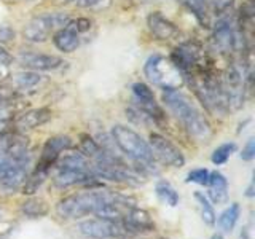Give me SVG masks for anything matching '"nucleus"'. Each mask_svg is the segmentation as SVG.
<instances>
[{
	"label": "nucleus",
	"mask_w": 255,
	"mask_h": 239,
	"mask_svg": "<svg viewBox=\"0 0 255 239\" xmlns=\"http://www.w3.org/2000/svg\"><path fill=\"white\" fill-rule=\"evenodd\" d=\"M163 102L172 112L174 117L185 126L190 137H193L198 142H209L212 137V127L185 94H182L177 90H164Z\"/></svg>",
	"instance_id": "f257e3e1"
},
{
	"label": "nucleus",
	"mask_w": 255,
	"mask_h": 239,
	"mask_svg": "<svg viewBox=\"0 0 255 239\" xmlns=\"http://www.w3.org/2000/svg\"><path fill=\"white\" fill-rule=\"evenodd\" d=\"M112 137H114L120 151L135 164L134 169L147 174H158L156 158L151 151L147 140L142 139V135L134 129L123 124H117L112 129Z\"/></svg>",
	"instance_id": "f03ea898"
},
{
	"label": "nucleus",
	"mask_w": 255,
	"mask_h": 239,
	"mask_svg": "<svg viewBox=\"0 0 255 239\" xmlns=\"http://www.w3.org/2000/svg\"><path fill=\"white\" fill-rule=\"evenodd\" d=\"M106 199V190H90L62 198L56 204V214L61 219H80L88 214H93L94 209Z\"/></svg>",
	"instance_id": "7ed1b4c3"
},
{
	"label": "nucleus",
	"mask_w": 255,
	"mask_h": 239,
	"mask_svg": "<svg viewBox=\"0 0 255 239\" xmlns=\"http://www.w3.org/2000/svg\"><path fill=\"white\" fill-rule=\"evenodd\" d=\"M143 72H145V77L151 83L163 88V90H177L183 83V77L179 69L171 61H167L159 54L150 56L145 62Z\"/></svg>",
	"instance_id": "20e7f679"
},
{
	"label": "nucleus",
	"mask_w": 255,
	"mask_h": 239,
	"mask_svg": "<svg viewBox=\"0 0 255 239\" xmlns=\"http://www.w3.org/2000/svg\"><path fill=\"white\" fill-rule=\"evenodd\" d=\"M70 21V16L67 13H45L32 18L27 26L24 27V38L30 43H42L48 38V35L53 30H59L66 27V24Z\"/></svg>",
	"instance_id": "39448f33"
},
{
	"label": "nucleus",
	"mask_w": 255,
	"mask_h": 239,
	"mask_svg": "<svg viewBox=\"0 0 255 239\" xmlns=\"http://www.w3.org/2000/svg\"><path fill=\"white\" fill-rule=\"evenodd\" d=\"M32 161L30 151L21 156H3L0 159V188L18 190L27 177V169Z\"/></svg>",
	"instance_id": "423d86ee"
},
{
	"label": "nucleus",
	"mask_w": 255,
	"mask_h": 239,
	"mask_svg": "<svg viewBox=\"0 0 255 239\" xmlns=\"http://www.w3.org/2000/svg\"><path fill=\"white\" fill-rule=\"evenodd\" d=\"M78 231L90 239H126L132 236L123 222L93 219L78 223Z\"/></svg>",
	"instance_id": "0eeeda50"
},
{
	"label": "nucleus",
	"mask_w": 255,
	"mask_h": 239,
	"mask_svg": "<svg viewBox=\"0 0 255 239\" xmlns=\"http://www.w3.org/2000/svg\"><path fill=\"white\" fill-rule=\"evenodd\" d=\"M203 59H204V51L198 42L182 43L180 46L175 48L171 56V62L179 69L182 77H185L190 72L204 66Z\"/></svg>",
	"instance_id": "6e6552de"
},
{
	"label": "nucleus",
	"mask_w": 255,
	"mask_h": 239,
	"mask_svg": "<svg viewBox=\"0 0 255 239\" xmlns=\"http://www.w3.org/2000/svg\"><path fill=\"white\" fill-rule=\"evenodd\" d=\"M148 145L151 151H153L155 158H158L163 164L172 166V167H182L185 164V156H183V153L171 140H167L164 135L158 132H151Z\"/></svg>",
	"instance_id": "1a4fd4ad"
},
{
	"label": "nucleus",
	"mask_w": 255,
	"mask_h": 239,
	"mask_svg": "<svg viewBox=\"0 0 255 239\" xmlns=\"http://www.w3.org/2000/svg\"><path fill=\"white\" fill-rule=\"evenodd\" d=\"M70 148H72V139L69 135H54V137H50L43 145L42 155H40L38 159V166L51 169L62 151H67Z\"/></svg>",
	"instance_id": "9d476101"
},
{
	"label": "nucleus",
	"mask_w": 255,
	"mask_h": 239,
	"mask_svg": "<svg viewBox=\"0 0 255 239\" xmlns=\"http://www.w3.org/2000/svg\"><path fill=\"white\" fill-rule=\"evenodd\" d=\"M18 62L24 69L29 70H54L59 69L62 64H66L61 58L53 54H43V53H21L18 56Z\"/></svg>",
	"instance_id": "9b49d317"
},
{
	"label": "nucleus",
	"mask_w": 255,
	"mask_h": 239,
	"mask_svg": "<svg viewBox=\"0 0 255 239\" xmlns=\"http://www.w3.org/2000/svg\"><path fill=\"white\" fill-rule=\"evenodd\" d=\"M51 120V110L42 107V109H34V110H27L21 114L19 117H16L13 120L14 129L16 132H24L29 129H35V127L45 124L46 121Z\"/></svg>",
	"instance_id": "f8f14e48"
},
{
	"label": "nucleus",
	"mask_w": 255,
	"mask_h": 239,
	"mask_svg": "<svg viewBox=\"0 0 255 239\" xmlns=\"http://www.w3.org/2000/svg\"><path fill=\"white\" fill-rule=\"evenodd\" d=\"M96 175L93 174V169H64L58 171L54 175V185L58 188H69L74 185H82L91 182H96Z\"/></svg>",
	"instance_id": "ddd939ff"
},
{
	"label": "nucleus",
	"mask_w": 255,
	"mask_h": 239,
	"mask_svg": "<svg viewBox=\"0 0 255 239\" xmlns=\"http://www.w3.org/2000/svg\"><path fill=\"white\" fill-rule=\"evenodd\" d=\"M123 223L129 228V231L132 235L148 233V231L155 230V222H153V219H151L150 212L145 209H140V207H137V206H134L128 211Z\"/></svg>",
	"instance_id": "4468645a"
},
{
	"label": "nucleus",
	"mask_w": 255,
	"mask_h": 239,
	"mask_svg": "<svg viewBox=\"0 0 255 239\" xmlns=\"http://www.w3.org/2000/svg\"><path fill=\"white\" fill-rule=\"evenodd\" d=\"M147 24H148L150 32L158 40H171L179 34L177 26H175L171 19H167L161 11L151 13L147 19Z\"/></svg>",
	"instance_id": "2eb2a0df"
},
{
	"label": "nucleus",
	"mask_w": 255,
	"mask_h": 239,
	"mask_svg": "<svg viewBox=\"0 0 255 239\" xmlns=\"http://www.w3.org/2000/svg\"><path fill=\"white\" fill-rule=\"evenodd\" d=\"M56 171L64 169H91V161L88 159L82 151H70L56 159Z\"/></svg>",
	"instance_id": "dca6fc26"
},
{
	"label": "nucleus",
	"mask_w": 255,
	"mask_h": 239,
	"mask_svg": "<svg viewBox=\"0 0 255 239\" xmlns=\"http://www.w3.org/2000/svg\"><path fill=\"white\" fill-rule=\"evenodd\" d=\"M53 43H54V46L58 48L59 51L72 53V51H75L77 48L80 46V37H78L77 32L70 30L69 27H62V29L54 32Z\"/></svg>",
	"instance_id": "f3484780"
},
{
	"label": "nucleus",
	"mask_w": 255,
	"mask_h": 239,
	"mask_svg": "<svg viewBox=\"0 0 255 239\" xmlns=\"http://www.w3.org/2000/svg\"><path fill=\"white\" fill-rule=\"evenodd\" d=\"M188 10L195 14V18L203 24V27H211V8H209V0H180Z\"/></svg>",
	"instance_id": "a211bd4d"
},
{
	"label": "nucleus",
	"mask_w": 255,
	"mask_h": 239,
	"mask_svg": "<svg viewBox=\"0 0 255 239\" xmlns=\"http://www.w3.org/2000/svg\"><path fill=\"white\" fill-rule=\"evenodd\" d=\"M21 212L27 219H42L50 212V206L42 198H29L21 204Z\"/></svg>",
	"instance_id": "6ab92c4d"
},
{
	"label": "nucleus",
	"mask_w": 255,
	"mask_h": 239,
	"mask_svg": "<svg viewBox=\"0 0 255 239\" xmlns=\"http://www.w3.org/2000/svg\"><path fill=\"white\" fill-rule=\"evenodd\" d=\"M48 172H50V169H46V167L37 164L35 169L27 175L26 180H24L22 187H21L22 188V193L24 195H34L35 191H38V188L42 187L43 182L46 180Z\"/></svg>",
	"instance_id": "aec40b11"
},
{
	"label": "nucleus",
	"mask_w": 255,
	"mask_h": 239,
	"mask_svg": "<svg viewBox=\"0 0 255 239\" xmlns=\"http://www.w3.org/2000/svg\"><path fill=\"white\" fill-rule=\"evenodd\" d=\"M43 80H45L43 75H40L35 70H24V72H19V74L13 75L11 82L16 90L26 91V90H32V88L38 86Z\"/></svg>",
	"instance_id": "412c9836"
},
{
	"label": "nucleus",
	"mask_w": 255,
	"mask_h": 239,
	"mask_svg": "<svg viewBox=\"0 0 255 239\" xmlns=\"http://www.w3.org/2000/svg\"><path fill=\"white\" fill-rule=\"evenodd\" d=\"M239 215H241V207H239V204L238 203L230 204V207H227V209L223 211L220 214V217H219V227H220V230L225 231V233L233 231V228L236 227V223H238Z\"/></svg>",
	"instance_id": "4be33fe9"
},
{
	"label": "nucleus",
	"mask_w": 255,
	"mask_h": 239,
	"mask_svg": "<svg viewBox=\"0 0 255 239\" xmlns=\"http://www.w3.org/2000/svg\"><path fill=\"white\" fill-rule=\"evenodd\" d=\"M156 195L158 198L161 199V201H164L166 204H169L171 207H175L179 204V193L175 191V188L171 185L169 182H166V180H161V182H158L156 183Z\"/></svg>",
	"instance_id": "5701e85b"
},
{
	"label": "nucleus",
	"mask_w": 255,
	"mask_h": 239,
	"mask_svg": "<svg viewBox=\"0 0 255 239\" xmlns=\"http://www.w3.org/2000/svg\"><path fill=\"white\" fill-rule=\"evenodd\" d=\"M195 199L198 201L199 207H201V215H203L204 223L209 227H214L215 222H217V215H215V211H214L211 201L207 199V196H204V193H201V191H196Z\"/></svg>",
	"instance_id": "b1692460"
},
{
	"label": "nucleus",
	"mask_w": 255,
	"mask_h": 239,
	"mask_svg": "<svg viewBox=\"0 0 255 239\" xmlns=\"http://www.w3.org/2000/svg\"><path fill=\"white\" fill-rule=\"evenodd\" d=\"M80 151H82L90 161H93V159H96L102 153V150L98 145V142H96L93 137H90L88 134H83L82 137H80Z\"/></svg>",
	"instance_id": "393cba45"
},
{
	"label": "nucleus",
	"mask_w": 255,
	"mask_h": 239,
	"mask_svg": "<svg viewBox=\"0 0 255 239\" xmlns=\"http://www.w3.org/2000/svg\"><path fill=\"white\" fill-rule=\"evenodd\" d=\"M236 151V143L235 142H227V143H222L220 147H217L214 150V153L211 156L212 159V163L215 166H220V164H225L230 156L233 155Z\"/></svg>",
	"instance_id": "a878e982"
},
{
	"label": "nucleus",
	"mask_w": 255,
	"mask_h": 239,
	"mask_svg": "<svg viewBox=\"0 0 255 239\" xmlns=\"http://www.w3.org/2000/svg\"><path fill=\"white\" fill-rule=\"evenodd\" d=\"M132 94H134V101H153L155 99L153 91H151L145 83H134Z\"/></svg>",
	"instance_id": "bb28decb"
},
{
	"label": "nucleus",
	"mask_w": 255,
	"mask_h": 239,
	"mask_svg": "<svg viewBox=\"0 0 255 239\" xmlns=\"http://www.w3.org/2000/svg\"><path fill=\"white\" fill-rule=\"evenodd\" d=\"M207 187L214 188V190H228V180L222 172L214 171V172H209V182H207Z\"/></svg>",
	"instance_id": "cd10ccee"
},
{
	"label": "nucleus",
	"mask_w": 255,
	"mask_h": 239,
	"mask_svg": "<svg viewBox=\"0 0 255 239\" xmlns=\"http://www.w3.org/2000/svg\"><path fill=\"white\" fill-rule=\"evenodd\" d=\"M187 182H193L198 185H207L209 182V171L204 169V167H198V169L190 171L187 175Z\"/></svg>",
	"instance_id": "c85d7f7f"
},
{
	"label": "nucleus",
	"mask_w": 255,
	"mask_h": 239,
	"mask_svg": "<svg viewBox=\"0 0 255 239\" xmlns=\"http://www.w3.org/2000/svg\"><path fill=\"white\" fill-rule=\"evenodd\" d=\"M77 6L88 8V10H104L112 5V0H75Z\"/></svg>",
	"instance_id": "c756f323"
},
{
	"label": "nucleus",
	"mask_w": 255,
	"mask_h": 239,
	"mask_svg": "<svg viewBox=\"0 0 255 239\" xmlns=\"http://www.w3.org/2000/svg\"><path fill=\"white\" fill-rule=\"evenodd\" d=\"M66 27H69L70 30L77 32V34L80 35L82 32L90 30V27H91V21H90V19H86V18H78V19H74V21L70 19V21L66 24Z\"/></svg>",
	"instance_id": "7c9ffc66"
},
{
	"label": "nucleus",
	"mask_w": 255,
	"mask_h": 239,
	"mask_svg": "<svg viewBox=\"0 0 255 239\" xmlns=\"http://www.w3.org/2000/svg\"><path fill=\"white\" fill-rule=\"evenodd\" d=\"M207 199H211L214 204H225L227 199H228V190H214L209 188L207 191Z\"/></svg>",
	"instance_id": "2f4dec72"
},
{
	"label": "nucleus",
	"mask_w": 255,
	"mask_h": 239,
	"mask_svg": "<svg viewBox=\"0 0 255 239\" xmlns=\"http://www.w3.org/2000/svg\"><path fill=\"white\" fill-rule=\"evenodd\" d=\"M16 37V32L5 24H0V43H10Z\"/></svg>",
	"instance_id": "473e14b6"
},
{
	"label": "nucleus",
	"mask_w": 255,
	"mask_h": 239,
	"mask_svg": "<svg viewBox=\"0 0 255 239\" xmlns=\"http://www.w3.org/2000/svg\"><path fill=\"white\" fill-rule=\"evenodd\" d=\"M254 158H255V140L249 139L241 151V159H244V161H252Z\"/></svg>",
	"instance_id": "72a5a7b5"
},
{
	"label": "nucleus",
	"mask_w": 255,
	"mask_h": 239,
	"mask_svg": "<svg viewBox=\"0 0 255 239\" xmlns=\"http://www.w3.org/2000/svg\"><path fill=\"white\" fill-rule=\"evenodd\" d=\"M14 225H11L10 222H2L0 220V239H3L5 236H8L13 231Z\"/></svg>",
	"instance_id": "f704fd0d"
},
{
	"label": "nucleus",
	"mask_w": 255,
	"mask_h": 239,
	"mask_svg": "<svg viewBox=\"0 0 255 239\" xmlns=\"http://www.w3.org/2000/svg\"><path fill=\"white\" fill-rule=\"evenodd\" d=\"M11 56L8 54V51L6 50H3L2 46H0V64H5V66H8V64L11 62Z\"/></svg>",
	"instance_id": "c9c22d12"
},
{
	"label": "nucleus",
	"mask_w": 255,
	"mask_h": 239,
	"mask_svg": "<svg viewBox=\"0 0 255 239\" xmlns=\"http://www.w3.org/2000/svg\"><path fill=\"white\" fill-rule=\"evenodd\" d=\"M10 75V70H8V66L5 64H0V82H3V80Z\"/></svg>",
	"instance_id": "e433bc0d"
},
{
	"label": "nucleus",
	"mask_w": 255,
	"mask_h": 239,
	"mask_svg": "<svg viewBox=\"0 0 255 239\" xmlns=\"http://www.w3.org/2000/svg\"><path fill=\"white\" fill-rule=\"evenodd\" d=\"M241 239H251V235H249V228L244 227L243 231H241Z\"/></svg>",
	"instance_id": "4c0bfd02"
},
{
	"label": "nucleus",
	"mask_w": 255,
	"mask_h": 239,
	"mask_svg": "<svg viewBox=\"0 0 255 239\" xmlns=\"http://www.w3.org/2000/svg\"><path fill=\"white\" fill-rule=\"evenodd\" d=\"M255 193H254V183H251V185H249V188H247V193H246V196L247 198H252Z\"/></svg>",
	"instance_id": "58836bf2"
},
{
	"label": "nucleus",
	"mask_w": 255,
	"mask_h": 239,
	"mask_svg": "<svg viewBox=\"0 0 255 239\" xmlns=\"http://www.w3.org/2000/svg\"><path fill=\"white\" fill-rule=\"evenodd\" d=\"M211 239H223V236L220 235V233H215V235H212V238Z\"/></svg>",
	"instance_id": "ea45409f"
},
{
	"label": "nucleus",
	"mask_w": 255,
	"mask_h": 239,
	"mask_svg": "<svg viewBox=\"0 0 255 239\" xmlns=\"http://www.w3.org/2000/svg\"><path fill=\"white\" fill-rule=\"evenodd\" d=\"M61 2H64V3H69V2H75V0H61Z\"/></svg>",
	"instance_id": "a19ab883"
},
{
	"label": "nucleus",
	"mask_w": 255,
	"mask_h": 239,
	"mask_svg": "<svg viewBox=\"0 0 255 239\" xmlns=\"http://www.w3.org/2000/svg\"><path fill=\"white\" fill-rule=\"evenodd\" d=\"M0 159H2V153H0Z\"/></svg>",
	"instance_id": "79ce46f5"
}]
</instances>
